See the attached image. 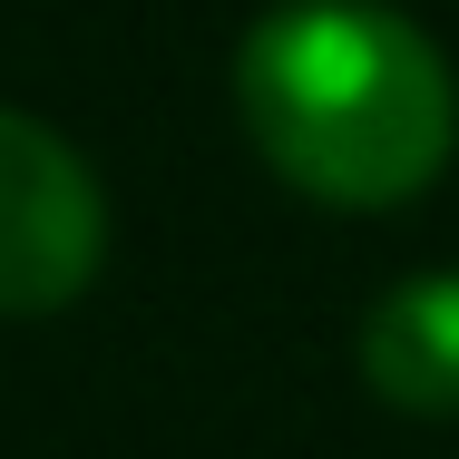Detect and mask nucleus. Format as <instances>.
I'll return each instance as SVG.
<instances>
[{
    "mask_svg": "<svg viewBox=\"0 0 459 459\" xmlns=\"http://www.w3.org/2000/svg\"><path fill=\"white\" fill-rule=\"evenodd\" d=\"M362 381L401 420H459V274H401L362 313Z\"/></svg>",
    "mask_w": 459,
    "mask_h": 459,
    "instance_id": "3",
    "label": "nucleus"
},
{
    "mask_svg": "<svg viewBox=\"0 0 459 459\" xmlns=\"http://www.w3.org/2000/svg\"><path fill=\"white\" fill-rule=\"evenodd\" d=\"M235 117L293 195L391 215L459 157V79L391 0H274L235 49Z\"/></svg>",
    "mask_w": 459,
    "mask_h": 459,
    "instance_id": "1",
    "label": "nucleus"
},
{
    "mask_svg": "<svg viewBox=\"0 0 459 459\" xmlns=\"http://www.w3.org/2000/svg\"><path fill=\"white\" fill-rule=\"evenodd\" d=\"M108 264L98 167L30 108H0V323L79 303Z\"/></svg>",
    "mask_w": 459,
    "mask_h": 459,
    "instance_id": "2",
    "label": "nucleus"
}]
</instances>
